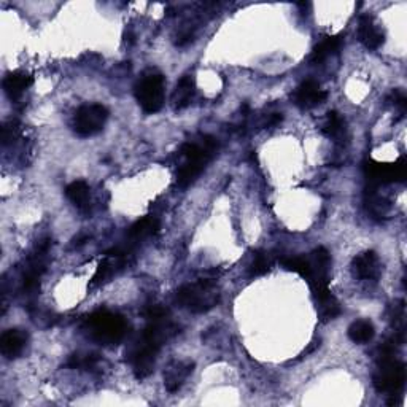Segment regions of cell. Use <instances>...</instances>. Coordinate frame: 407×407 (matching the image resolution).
Instances as JSON below:
<instances>
[{
    "instance_id": "cell-1",
    "label": "cell",
    "mask_w": 407,
    "mask_h": 407,
    "mask_svg": "<svg viewBox=\"0 0 407 407\" xmlns=\"http://www.w3.org/2000/svg\"><path fill=\"white\" fill-rule=\"evenodd\" d=\"M399 342L391 337L379 348L377 368L372 375V384L379 393L399 396L406 384V366L395 357Z\"/></svg>"
},
{
    "instance_id": "cell-2",
    "label": "cell",
    "mask_w": 407,
    "mask_h": 407,
    "mask_svg": "<svg viewBox=\"0 0 407 407\" xmlns=\"http://www.w3.org/2000/svg\"><path fill=\"white\" fill-rule=\"evenodd\" d=\"M218 150V144L214 137L204 135L200 142H188L182 146L183 164L178 169L177 184L180 188H187L198 178L210 160L215 156Z\"/></svg>"
},
{
    "instance_id": "cell-3",
    "label": "cell",
    "mask_w": 407,
    "mask_h": 407,
    "mask_svg": "<svg viewBox=\"0 0 407 407\" xmlns=\"http://www.w3.org/2000/svg\"><path fill=\"white\" fill-rule=\"evenodd\" d=\"M84 330L100 346H116L126 337L128 323L120 314L110 310H97L84 320Z\"/></svg>"
},
{
    "instance_id": "cell-4",
    "label": "cell",
    "mask_w": 407,
    "mask_h": 407,
    "mask_svg": "<svg viewBox=\"0 0 407 407\" xmlns=\"http://www.w3.org/2000/svg\"><path fill=\"white\" fill-rule=\"evenodd\" d=\"M176 299L183 309L191 314H205L218 304L220 292L214 280H198L180 287Z\"/></svg>"
},
{
    "instance_id": "cell-5",
    "label": "cell",
    "mask_w": 407,
    "mask_h": 407,
    "mask_svg": "<svg viewBox=\"0 0 407 407\" xmlns=\"http://www.w3.org/2000/svg\"><path fill=\"white\" fill-rule=\"evenodd\" d=\"M166 80L156 70H148L135 84V99L145 113H158L164 105Z\"/></svg>"
},
{
    "instance_id": "cell-6",
    "label": "cell",
    "mask_w": 407,
    "mask_h": 407,
    "mask_svg": "<svg viewBox=\"0 0 407 407\" xmlns=\"http://www.w3.org/2000/svg\"><path fill=\"white\" fill-rule=\"evenodd\" d=\"M160 350L161 347L158 343L140 336V339L135 342V346L128 353V361L131 363L132 371H134L137 379H146L153 372Z\"/></svg>"
},
{
    "instance_id": "cell-7",
    "label": "cell",
    "mask_w": 407,
    "mask_h": 407,
    "mask_svg": "<svg viewBox=\"0 0 407 407\" xmlns=\"http://www.w3.org/2000/svg\"><path fill=\"white\" fill-rule=\"evenodd\" d=\"M108 120V110L100 104H88L77 110L73 129L80 137H93L104 129Z\"/></svg>"
},
{
    "instance_id": "cell-8",
    "label": "cell",
    "mask_w": 407,
    "mask_h": 407,
    "mask_svg": "<svg viewBox=\"0 0 407 407\" xmlns=\"http://www.w3.org/2000/svg\"><path fill=\"white\" fill-rule=\"evenodd\" d=\"M364 173L372 187L388 184L393 182H404L406 180V162L401 160L395 164L366 161L364 162Z\"/></svg>"
},
{
    "instance_id": "cell-9",
    "label": "cell",
    "mask_w": 407,
    "mask_h": 407,
    "mask_svg": "<svg viewBox=\"0 0 407 407\" xmlns=\"http://www.w3.org/2000/svg\"><path fill=\"white\" fill-rule=\"evenodd\" d=\"M328 97L326 91L320 88V84L315 80H305L301 83L298 89H296L293 100L299 108L310 110L314 107H319L320 104H323Z\"/></svg>"
},
{
    "instance_id": "cell-10",
    "label": "cell",
    "mask_w": 407,
    "mask_h": 407,
    "mask_svg": "<svg viewBox=\"0 0 407 407\" xmlns=\"http://www.w3.org/2000/svg\"><path fill=\"white\" fill-rule=\"evenodd\" d=\"M193 369L194 363L189 361V359H173V361L169 363L167 368L164 369V385H166L167 391L176 393L184 384V380L189 377Z\"/></svg>"
},
{
    "instance_id": "cell-11",
    "label": "cell",
    "mask_w": 407,
    "mask_h": 407,
    "mask_svg": "<svg viewBox=\"0 0 407 407\" xmlns=\"http://www.w3.org/2000/svg\"><path fill=\"white\" fill-rule=\"evenodd\" d=\"M353 274L358 278L361 280H371V282H375L379 280L380 274H382V263H380L377 253L375 252H364L359 253L358 256H355L353 260Z\"/></svg>"
},
{
    "instance_id": "cell-12",
    "label": "cell",
    "mask_w": 407,
    "mask_h": 407,
    "mask_svg": "<svg viewBox=\"0 0 407 407\" xmlns=\"http://www.w3.org/2000/svg\"><path fill=\"white\" fill-rule=\"evenodd\" d=\"M358 39L368 50H379L385 41L384 30L374 23V18L369 15L359 18Z\"/></svg>"
},
{
    "instance_id": "cell-13",
    "label": "cell",
    "mask_w": 407,
    "mask_h": 407,
    "mask_svg": "<svg viewBox=\"0 0 407 407\" xmlns=\"http://www.w3.org/2000/svg\"><path fill=\"white\" fill-rule=\"evenodd\" d=\"M26 343H28V334L21 330H8L0 337V352L7 359H15L23 353Z\"/></svg>"
},
{
    "instance_id": "cell-14",
    "label": "cell",
    "mask_w": 407,
    "mask_h": 407,
    "mask_svg": "<svg viewBox=\"0 0 407 407\" xmlns=\"http://www.w3.org/2000/svg\"><path fill=\"white\" fill-rule=\"evenodd\" d=\"M32 77L26 72H10L7 77L3 78V89L7 93V96L15 100L21 97L24 94L30 84H32Z\"/></svg>"
},
{
    "instance_id": "cell-15",
    "label": "cell",
    "mask_w": 407,
    "mask_h": 407,
    "mask_svg": "<svg viewBox=\"0 0 407 407\" xmlns=\"http://www.w3.org/2000/svg\"><path fill=\"white\" fill-rule=\"evenodd\" d=\"M196 83L191 75H184L178 82L176 91L172 94V107L173 110H183L187 108L194 97Z\"/></svg>"
},
{
    "instance_id": "cell-16",
    "label": "cell",
    "mask_w": 407,
    "mask_h": 407,
    "mask_svg": "<svg viewBox=\"0 0 407 407\" xmlns=\"http://www.w3.org/2000/svg\"><path fill=\"white\" fill-rule=\"evenodd\" d=\"M66 196L80 212H88L91 205V198H89V187L83 180H77L68 184L66 188Z\"/></svg>"
},
{
    "instance_id": "cell-17",
    "label": "cell",
    "mask_w": 407,
    "mask_h": 407,
    "mask_svg": "<svg viewBox=\"0 0 407 407\" xmlns=\"http://www.w3.org/2000/svg\"><path fill=\"white\" fill-rule=\"evenodd\" d=\"M342 48V39L337 35H328L323 40L320 41L319 45L314 48V53H312L310 61L314 64H321V62L326 61L328 57L337 55Z\"/></svg>"
},
{
    "instance_id": "cell-18",
    "label": "cell",
    "mask_w": 407,
    "mask_h": 407,
    "mask_svg": "<svg viewBox=\"0 0 407 407\" xmlns=\"http://www.w3.org/2000/svg\"><path fill=\"white\" fill-rule=\"evenodd\" d=\"M366 209L375 218H387L391 210V202L387 198L380 196L375 187H371L366 191Z\"/></svg>"
},
{
    "instance_id": "cell-19",
    "label": "cell",
    "mask_w": 407,
    "mask_h": 407,
    "mask_svg": "<svg viewBox=\"0 0 407 407\" xmlns=\"http://www.w3.org/2000/svg\"><path fill=\"white\" fill-rule=\"evenodd\" d=\"M158 229H160V221H158L155 216H145L131 226L129 229V239L131 240H142L146 239L153 234H156Z\"/></svg>"
},
{
    "instance_id": "cell-20",
    "label": "cell",
    "mask_w": 407,
    "mask_h": 407,
    "mask_svg": "<svg viewBox=\"0 0 407 407\" xmlns=\"http://www.w3.org/2000/svg\"><path fill=\"white\" fill-rule=\"evenodd\" d=\"M374 334V325L369 320H357L348 326V337L355 343H366L372 341Z\"/></svg>"
},
{
    "instance_id": "cell-21",
    "label": "cell",
    "mask_w": 407,
    "mask_h": 407,
    "mask_svg": "<svg viewBox=\"0 0 407 407\" xmlns=\"http://www.w3.org/2000/svg\"><path fill=\"white\" fill-rule=\"evenodd\" d=\"M323 134L330 139H342L346 137V121H343L342 116L337 112H328L326 120L323 123Z\"/></svg>"
},
{
    "instance_id": "cell-22",
    "label": "cell",
    "mask_w": 407,
    "mask_h": 407,
    "mask_svg": "<svg viewBox=\"0 0 407 407\" xmlns=\"http://www.w3.org/2000/svg\"><path fill=\"white\" fill-rule=\"evenodd\" d=\"M100 364V358L96 353H73L68 358L67 366L70 369H84V371H94Z\"/></svg>"
},
{
    "instance_id": "cell-23",
    "label": "cell",
    "mask_w": 407,
    "mask_h": 407,
    "mask_svg": "<svg viewBox=\"0 0 407 407\" xmlns=\"http://www.w3.org/2000/svg\"><path fill=\"white\" fill-rule=\"evenodd\" d=\"M316 304H319V309H320V316L325 321L334 320L337 315H341V305L331 293L328 294L326 298L316 301Z\"/></svg>"
},
{
    "instance_id": "cell-24",
    "label": "cell",
    "mask_w": 407,
    "mask_h": 407,
    "mask_svg": "<svg viewBox=\"0 0 407 407\" xmlns=\"http://www.w3.org/2000/svg\"><path fill=\"white\" fill-rule=\"evenodd\" d=\"M282 264L285 266V269H288V271L299 274V276H303L304 278L309 276V271H310L309 256L285 258V260H282Z\"/></svg>"
},
{
    "instance_id": "cell-25",
    "label": "cell",
    "mask_w": 407,
    "mask_h": 407,
    "mask_svg": "<svg viewBox=\"0 0 407 407\" xmlns=\"http://www.w3.org/2000/svg\"><path fill=\"white\" fill-rule=\"evenodd\" d=\"M269 267H271V260H269V256L266 253L258 252L256 255L253 256V263L250 264V276H263V274H266L269 271Z\"/></svg>"
},
{
    "instance_id": "cell-26",
    "label": "cell",
    "mask_w": 407,
    "mask_h": 407,
    "mask_svg": "<svg viewBox=\"0 0 407 407\" xmlns=\"http://www.w3.org/2000/svg\"><path fill=\"white\" fill-rule=\"evenodd\" d=\"M388 100L391 102V105L398 110L401 113V116H404L406 113V108H407V99H406V94L403 91H399V89H395L393 93L390 94Z\"/></svg>"
},
{
    "instance_id": "cell-27",
    "label": "cell",
    "mask_w": 407,
    "mask_h": 407,
    "mask_svg": "<svg viewBox=\"0 0 407 407\" xmlns=\"http://www.w3.org/2000/svg\"><path fill=\"white\" fill-rule=\"evenodd\" d=\"M144 315L148 320H158V319H164V316H169V312L167 309L161 307L160 304H153V305H148L144 312Z\"/></svg>"
},
{
    "instance_id": "cell-28",
    "label": "cell",
    "mask_w": 407,
    "mask_h": 407,
    "mask_svg": "<svg viewBox=\"0 0 407 407\" xmlns=\"http://www.w3.org/2000/svg\"><path fill=\"white\" fill-rule=\"evenodd\" d=\"M17 131H18V128H17V123H15V121H10V123L3 124V128H2V144L8 145L10 142H12L15 137H17Z\"/></svg>"
}]
</instances>
